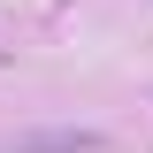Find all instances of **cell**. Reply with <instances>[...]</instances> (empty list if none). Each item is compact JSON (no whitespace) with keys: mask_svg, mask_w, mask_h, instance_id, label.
<instances>
[{"mask_svg":"<svg viewBox=\"0 0 153 153\" xmlns=\"http://www.w3.org/2000/svg\"><path fill=\"white\" fill-rule=\"evenodd\" d=\"M0 153H115L107 130H16L0 138Z\"/></svg>","mask_w":153,"mask_h":153,"instance_id":"obj_1","label":"cell"}]
</instances>
